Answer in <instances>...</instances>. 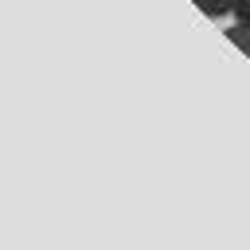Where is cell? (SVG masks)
<instances>
[{
  "label": "cell",
  "instance_id": "6da1fadb",
  "mask_svg": "<svg viewBox=\"0 0 250 250\" xmlns=\"http://www.w3.org/2000/svg\"><path fill=\"white\" fill-rule=\"evenodd\" d=\"M234 4H238V0H195V8H199L203 16H211V20L230 16V12H234Z\"/></svg>",
  "mask_w": 250,
  "mask_h": 250
},
{
  "label": "cell",
  "instance_id": "7a4b0ae2",
  "mask_svg": "<svg viewBox=\"0 0 250 250\" xmlns=\"http://www.w3.org/2000/svg\"><path fill=\"white\" fill-rule=\"evenodd\" d=\"M227 39H230L242 55H250V23H238V20H234V23L227 27Z\"/></svg>",
  "mask_w": 250,
  "mask_h": 250
},
{
  "label": "cell",
  "instance_id": "3957f363",
  "mask_svg": "<svg viewBox=\"0 0 250 250\" xmlns=\"http://www.w3.org/2000/svg\"><path fill=\"white\" fill-rule=\"evenodd\" d=\"M234 20L238 23H250V0H238L234 4Z\"/></svg>",
  "mask_w": 250,
  "mask_h": 250
}]
</instances>
